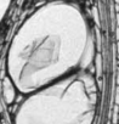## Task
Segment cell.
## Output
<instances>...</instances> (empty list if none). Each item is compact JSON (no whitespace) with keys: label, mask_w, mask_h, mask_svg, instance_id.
Listing matches in <instances>:
<instances>
[{"label":"cell","mask_w":119,"mask_h":124,"mask_svg":"<svg viewBox=\"0 0 119 124\" xmlns=\"http://www.w3.org/2000/svg\"><path fill=\"white\" fill-rule=\"evenodd\" d=\"M95 111L94 80L74 73L30 93L18 107L15 124H92Z\"/></svg>","instance_id":"2"},{"label":"cell","mask_w":119,"mask_h":124,"mask_svg":"<svg viewBox=\"0 0 119 124\" xmlns=\"http://www.w3.org/2000/svg\"><path fill=\"white\" fill-rule=\"evenodd\" d=\"M11 4H12V0H0V23L5 18Z\"/></svg>","instance_id":"3"},{"label":"cell","mask_w":119,"mask_h":124,"mask_svg":"<svg viewBox=\"0 0 119 124\" xmlns=\"http://www.w3.org/2000/svg\"><path fill=\"white\" fill-rule=\"evenodd\" d=\"M94 52V35L82 10L72 3L51 1L16 31L6 71L17 90L30 94L86 68Z\"/></svg>","instance_id":"1"}]
</instances>
